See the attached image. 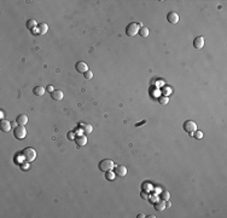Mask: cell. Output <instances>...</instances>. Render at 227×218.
<instances>
[{"instance_id":"1","label":"cell","mask_w":227,"mask_h":218,"mask_svg":"<svg viewBox=\"0 0 227 218\" xmlns=\"http://www.w3.org/2000/svg\"><path fill=\"white\" fill-rule=\"evenodd\" d=\"M99 170L100 171H103V172H106V171H110V170H112L114 167H115V164H114V161L111 160V159H104V160H101L100 162H99Z\"/></svg>"},{"instance_id":"2","label":"cell","mask_w":227,"mask_h":218,"mask_svg":"<svg viewBox=\"0 0 227 218\" xmlns=\"http://www.w3.org/2000/svg\"><path fill=\"white\" fill-rule=\"evenodd\" d=\"M22 155H23V157H24L25 161L30 162V161H33L35 157H36V151H35L33 148L28 147V148H24V149L22 150Z\"/></svg>"},{"instance_id":"3","label":"cell","mask_w":227,"mask_h":218,"mask_svg":"<svg viewBox=\"0 0 227 218\" xmlns=\"http://www.w3.org/2000/svg\"><path fill=\"white\" fill-rule=\"evenodd\" d=\"M13 136H15V137L17 138V139H23V138H25V136H27V130H25V127L18 125V126L13 130Z\"/></svg>"},{"instance_id":"4","label":"cell","mask_w":227,"mask_h":218,"mask_svg":"<svg viewBox=\"0 0 227 218\" xmlns=\"http://www.w3.org/2000/svg\"><path fill=\"white\" fill-rule=\"evenodd\" d=\"M182 127H184V130L186 131L187 133H192L193 131H196L197 130V124L194 122V121H192V120H186L185 122H184V125H182Z\"/></svg>"},{"instance_id":"5","label":"cell","mask_w":227,"mask_h":218,"mask_svg":"<svg viewBox=\"0 0 227 218\" xmlns=\"http://www.w3.org/2000/svg\"><path fill=\"white\" fill-rule=\"evenodd\" d=\"M139 32V26L137 23H129L127 27H126V34L128 36H134L136 34H138Z\"/></svg>"},{"instance_id":"6","label":"cell","mask_w":227,"mask_h":218,"mask_svg":"<svg viewBox=\"0 0 227 218\" xmlns=\"http://www.w3.org/2000/svg\"><path fill=\"white\" fill-rule=\"evenodd\" d=\"M167 21L172 24H176L178 22H179V15H178L176 12H174V11H172V12H169L168 15H167Z\"/></svg>"},{"instance_id":"7","label":"cell","mask_w":227,"mask_h":218,"mask_svg":"<svg viewBox=\"0 0 227 218\" xmlns=\"http://www.w3.org/2000/svg\"><path fill=\"white\" fill-rule=\"evenodd\" d=\"M75 69H76L79 73L85 74V73L88 70V67H87V64H86L85 62L79 61V62H76V64H75Z\"/></svg>"},{"instance_id":"8","label":"cell","mask_w":227,"mask_h":218,"mask_svg":"<svg viewBox=\"0 0 227 218\" xmlns=\"http://www.w3.org/2000/svg\"><path fill=\"white\" fill-rule=\"evenodd\" d=\"M114 172L117 177H125L127 174V168L125 166H115L114 167Z\"/></svg>"},{"instance_id":"9","label":"cell","mask_w":227,"mask_h":218,"mask_svg":"<svg viewBox=\"0 0 227 218\" xmlns=\"http://www.w3.org/2000/svg\"><path fill=\"white\" fill-rule=\"evenodd\" d=\"M193 46H194V48H197V50L203 48V46H204V38L203 36H197L196 39L193 40Z\"/></svg>"},{"instance_id":"10","label":"cell","mask_w":227,"mask_h":218,"mask_svg":"<svg viewBox=\"0 0 227 218\" xmlns=\"http://www.w3.org/2000/svg\"><path fill=\"white\" fill-rule=\"evenodd\" d=\"M75 142H76L77 147H83V145H86V143H87V138H86V136L81 135V136L75 137Z\"/></svg>"},{"instance_id":"11","label":"cell","mask_w":227,"mask_h":218,"mask_svg":"<svg viewBox=\"0 0 227 218\" xmlns=\"http://www.w3.org/2000/svg\"><path fill=\"white\" fill-rule=\"evenodd\" d=\"M0 129H1L3 132H9V131L11 130V122H10L9 120H3L1 125H0Z\"/></svg>"},{"instance_id":"12","label":"cell","mask_w":227,"mask_h":218,"mask_svg":"<svg viewBox=\"0 0 227 218\" xmlns=\"http://www.w3.org/2000/svg\"><path fill=\"white\" fill-rule=\"evenodd\" d=\"M16 122L21 125V126H24V125H27V122H28V116L24 115V114H21V115H18L17 119H16Z\"/></svg>"},{"instance_id":"13","label":"cell","mask_w":227,"mask_h":218,"mask_svg":"<svg viewBox=\"0 0 227 218\" xmlns=\"http://www.w3.org/2000/svg\"><path fill=\"white\" fill-rule=\"evenodd\" d=\"M63 96H64V94H63V91H61V90H55L51 94V97L53 98V100H56V101H62Z\"/></svg>"},{"instance_id":"14","label":"cell","mask_w":227,"mask_h":218,"mask_svg":"<svg viewBox=\"0 0 227 218\" xmlns=\"http://www.w3.org/2000/svg\"><path fill=\"white\" fill-rule=\"evenodd\" d=\"M37 30H39V34L42 35V34H46L47 30H48V27L46 23H39L37 24Z\"/></svg>"},{"instance_id":"15","label":"cell","mask_w":227,"mask_h":218,"mask_svg":"<svg viewBox=\"0 0 227 218\" xmlns=\"http://www.w3.org/2000/svg\"><path fill=\"white\" fill-rule=\"evenodd\" d=\"M166 209V203H164V200H160V201H157V203H155V210L156 211H163Z\"/></svg>"},{"instance_id":"16","label":"cell","mask_w":227,"mask_h":218,"mask_svg":"<svg viewBox=\"0 0 227 218\" xmlns=\"http://www.w3.org/2000/svg\"><path fill=\"white\" fill-rule=\"evenodd\" d=\"M36 26H37V23H36L35 20H29V21H27V28L30 29L31 32H33L34 29H36Z\"/></svg>"},{"instance_id":"17","label":"cell","mask_w":227,"mask_h":218,"mask_svg":"<svg viewBox=\"0 0 227 218\" xmlns=\"http://www.w3.org/2000/svg\"><path fill=\"white\" fill-rule=\"evenodd\" d=\"M45 91H46V89H44L42 86H36V87H34V90H33L34 95H36V96H42L45 94Z\"/></svg>"},{"instance_id":"18","label":"cell","mask_w":227,"mask_h":218,"mask_svg":"<svg viewBox=\"0 0 227 218\" xmlns=\"http://www.w3.org/2000/svg\"><path fill=\"white\" fill-rule=\"evenodd\" d=\"M138 33H139V35L142 38H148L149 36V29L146 28V27H140Z\"/></svg>"},{"instance_id":"19","label":"cell","mask_w":227,"mask_h":218,"mask_svg":"<svg viewBox=\"0 0 227 218\" xmlns=\"http://www.w3.org/2000/svg\"><path fill=\"white\" fill-rule=\"evenodd\" d=\"M160 198L162 199V200H164V201H167V200H169V198H170V194H169V192L168 190H163V192L161 193V195H160Z\"/></svg>"},{"instance_id":"20","label":"cell","mask_w":227,"mask_h":218,"mask_svg":"<svg viewBox=\"0 0 227 218\" xmlns=\"http://www.w3.org/2000/svg\"><path fill=\"white\" fill-rule=\"evenodd\" d=\"M115 176H116L115 172H112L111 170L105 172V178L107 179V181H114V178H115Z\"/></svg>"},{"instance_id":"21","label":"cell","mask_w":227,"mask_h":218,"mask_svg":"<svg viewBox=\"0 0 227 218\" xmlns=\"http://www.w3.org/2000/svg\"><path fill=\"white\" fill-rule=\"evenodd\" d=\"M191 135L193 136V138H196V139H202V138H203V133L201 132V131H198V130L193 131Z\"/></svg>"},{"instance_id":"22","label":"cell","mask_w":227,"mask_h":218,"mask_svg":"<svg viewBox=\"0 0 227 218\" xmlns=\"http://www.w3.org/2000/svg\"><path fill=\"white\" fill-rule=\"evenodd\" d=\"M92 132V126L91 125H85V127H83V133L85 135H89Z\"/></svg>"},{"instance_id":"23","label":"cell","mask_w":227,"mask_h":218,"mask_svg":"<svg viewBox=\"0 0 227 218\" xmlns=\"http://www.w3.org/2000/svg\"><path fill=\"white\" fill-rule=\"evenodd\" d=\"M158 102H160V104H167V103L169 102V100H168V97H166V96H163V97H161L160 100H158Z\"/></svg>"},{"instance_id":"24","label":"cell","mask_w":227,"mask_h":218,"mask_svg":"<svg viewBox=\"0 0 227 218\" xmlns=\"http://www.w3.org/2000/svg\"><path fill=\"white\" fill-rule=\"evenodd\" d=\"M83 75H85V79H87V80H91L92 78H93V73H92L91 70H87Z\"/></svg>"},{"instance_id":"25","label":"cell","mask_w":227,"mask_h":218,"mask_svg":"<svg viewBox=\"0 0 227 218\" xmlns=\"http://www.w3.org/2000/svg\"><path fill=\"white\" fill-rule=\"evenodd\" d=\"M46 91H47V92H51V94H52V92H53V91H55V89H53V86H51V85H48V86L46 87Z\"/></svg>"},{"instance_id":"26","label":"cell","mask_w":227,"mask_h":218,"mask_svg":"<svg viewBox=\"0 0 227 218\" xmlns=\"http://www.w3.org/2000/svg\"><path fill=\"white\" fill-rule=\"evenodd\" d=\"M68 138H69L70 141L75 139V137H74V133H73V132H69V133H68Z\"/></svg>"},{"instance_id":"27","label":"cell","mask_w":227,"mask_h":218,"mask_svg":"<svg viewBox=\"0 0 227 218\" xmlns=\"http://www.w3.org/2000/svg\"><path fill=\"white\" fill-rule=\"evenodd\" d=\"M170 206H172L170 201H169V200H167V203H166V207H170Z\"/></svg>"},{"instance_id":"28","label":"cell","mask_w":227,"mask_h":218,"mask_svg":"<svg viewBox=\"0 0 227 218\" xmlns=\"http://www.w3.org/2000/svg\"><path fill=\"white\" fill-rule=\"evenodd\" d=\"M142 217H145V216H144L143 213H139V215H138V218H142Z\"/></svg>"}]
</instances>
